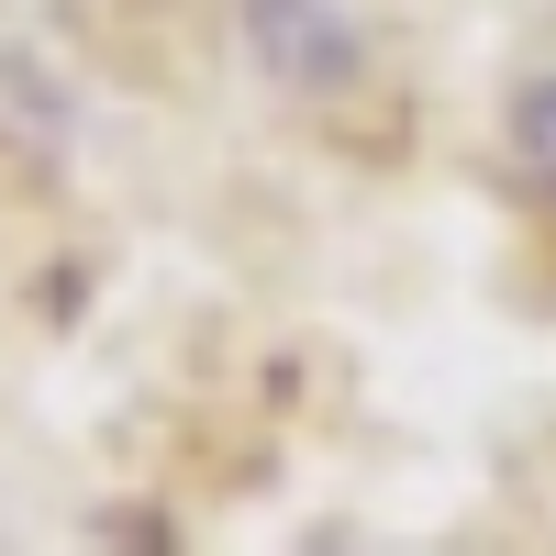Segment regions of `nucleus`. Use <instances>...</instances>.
<instances>
[{"label": "nucleus", "instance_id": "nucleus-1", "mask_svg": "<svg viewBox=\"0 0 556 556\" xmlns=\"http://www.w3.org/2000/svg\"><path fill=\"white\" fill-rule=\"evenodd\" d=\"M245 56H256V78L290 89V101H334V89L367 78V34L334 0H245Z\"/></svg>", "mask_w": 556, "mask_h": 556}, {"label": "nucleus", "instance_id": "nucleus-2", "mask_svg": "<svg viewBox=\"0 0 556 556\" xmlns=\"http://www.w3.org/2000/svg\"><path fill=\"white\" fill-rule=\"evenodd\" d=\"M513 156H523V178L556 201V78H523L513 89Z\"/></svg>", "mask_w": 556, "mask_h": 556}]
</instances>
